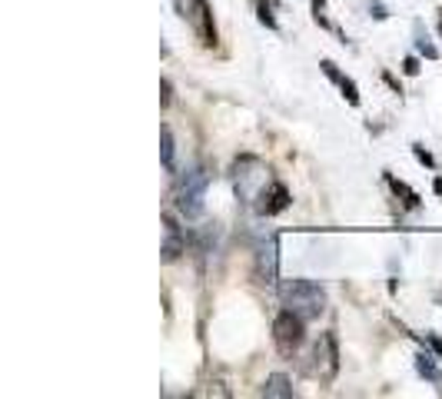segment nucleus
Instances as JSON below:
<instances>
[{
  "instance_id": "13",
  "label": "nucleus",
  "mask_w": 442,
  "mask_h": 399,
  "mask_svg": "<svg viewBox=\"0 0 442 399\" xmlns=\"http://www.w3.org/2000/svg\"><path fill=\"white\" fill-rule=\"evenodd\" d=\"M160 156H164V170L170 176L176 173V143H174V130L166 127H160Z\"/></svg>"
},
{
  "instance_id": "10",
  "label": "nucleus",
  "mask_w": 442,
  "mask_h": 399,
  "mask_svg": "<svg viewBox=\"0 0 442 399\" xmlns=\"http://www.w3.org/2000/svg\"><path fill=\"white\" fill-rule=\"evenodd\" d=\"M183 250H186V240L180 233V223H176L174 216H164V263L180 260Z\"/></svg>"
},
{
  "instance_id": "16",
  "label": "nucleus",
  "mask_w": 442,
  "mask_h": 399,
  "mask_svg": "<svg viewBox=\"0 0 442 399\" xmlns=\"http://www.w3.org/2000/svg\"><path fill=\"white\" fill-rule=\"evenodd\" d=\"M416 54L426 60H439V47L423 34V24H416Z\"/></svg>"
},
{
  "instance_id": "12",
  "label": "nucleus",
  "mask_w": 442,
  "mask_h": 399,
  "mask_svg": "<svg viewBox=\"0 0 442 399\" xmlns=\"http://www.w3.org/2000/svg\"><path fill=\"white\" fill-rule=\"evenodd\" d=\"M413 360H416V373H419L423 380H429L433 386H442V370L436 366V356H433V350H429V346H426L423 353H416Z\"/></svg>"
},
{
  "instance_id": "6",
  "label": "nucleus",
  "mask_w": 442,
  "mask_h": 399,
  "mask_svg": "<svg viewBox=\"0 0 442 399\" xmlns=\"http://www.w3.org/2000/svg\"><path fill=\"white\" fill-rule=\"evenodd\" d=\"M253 273H256V283L269 286V290L279 283V233H269L256 243V266H253Z\"/></svg>"
},
{
  "instance_id": "11",
  "label": "nucleus",
  "mask_w": 442,
  "mask_h": 399,
  "mask_svg": "<svg viewBox=\"0 0 442 399\" xmlns=\"http://www.w3.org/2000/svg\"><path fill=\"white\" fill-rule=\"evenodd\" d=\"M383 180H386V186H389V190H393V193L399 196V203H403L406 210H409V213H419V210H423V196L416 193L413 186L406 183V180H399V176L389 173V170L383 173Z\"/></svg>"
},
{
  "instance_id": "1",
  "label": "nucleus",
  "mask_w": 442,
  "mask_h": 399,
  "mask_svg": "<svg viewBox=\"0 0 442 399\" xmlns=\"http://www.w3.org/2000/svg\"><path fill=\"white\" fill-rule=\"evenodd\" d=\"M279 300H283L286 310H293L306 323L319 320L329 306L326 290H323L316 280H286L283 286H279Z\"/></svg>"
},
{
  "instance_id": "22",
  "label": "nucleus",
  "mask_w": 442,
  "mask_h": 399,
  "mask_svg": "<svg viewBox=\"0 0 442 399\" xmlns=\"http://www.w3.org/2000/svg\"><path fill=\"white\" fill-rule=\"evenodd\" d=\"M383 80H386V84H389V87L396 90V94H403V87H399V80H396L393 74H389V70H386V74H383Z\"/></svg>"
},
{
  "instance_id": "14",
  "label": "nucleus",
  "mask_w": 442,
  "mask_h": 399,
  "mask_svg": "<svg viewBox=\"0 0 442 399\" xmlns=\"http://www.w3.org/2000/svg\"><path fill=\"white\" fill-rule=\"evenodd\" d=\"M263 396H279V399H289L293 396V383L283 376V373H273V376H266V383H263Z\"/></svg>"
},
{
  "instance_id": "20",
  "label": "nucleus",
  "mask_w": 442,
  "mask_h": 399,
  "mask_svg": "<svg viewBox=\"0 0 442 399\" xmlns=\"http://www.w3.org/2000/svg\"><path fill=\"white\" fill-rule=\"evenodd\" d=\"M419 70H423V67H419V57H406L403 60V74H406V77H419Z\"/></svg>"
},
{
  "instance_id": "2",
  "label": "nucleus",
  "mask_w": 442,
  "mask_h": 399,
  "mask_svg": "<svg viewBox=\"0 0 442 399\" xmlns=\"http://www.w3.org/2000/svg\"><path fill=\"white\" fill-rule=\"evenodd\" d=\"M266 166H263L260 156L253 153H243L236 156V163H233V190H236V200L240 203H253L256 196H260V190L269 183L266 180Z\"/></svg>"
},
{
  "instance_id": "19",
  "label": "nucleus",
  "mask_w": 442,
  "mask_h": 399,
  "mask_svg": "<svg viewBox=\"0 0 442 399\" xmlns=\"http://www.w3.org/2000/svg\"><path fill=\"white\" fill-rule=\"evenodd\" d=\"M416 340L423 343V346H429V350H433L436 356L442 360V336H436V333H426V336H416Z\"/></svg>"
},
{
  "instance_id": "15",
  "label": "nucleus",
  "mask_w": 442,
  "mask_h": 399,
  "mask_svg": "<svg viewBox=\"0 0 442 399\" xmlns=\"http://www.w3.org/2000/svg\"><path fill=\"white\" fill-rule=\"evenodd\" d=\"M276 0H256V20H260L266 30H279V20H276Z\"/></svg>"
},
{
  "instance_id": "18",
  "label": "nucleus",
  "mask_w": 442,
  "mask_h": 399,
  "mask_svg": "<svg viewBox=\"0 0 442 399\" xmlns=\"http://www.w3.org/2000/svg\"><path fill=\"white\" fill-rule=\"evenodd\" d=\"M413 156H416V160H419V163L426 166V170H439V163H436V156L429 153V150H426L423 143H413Z\"/></svg>"
},
{
  "instance_id": "4",
  "label": "nucleus",
  "mask_w": 442,
  "mask_h": 399,
  "mask_svg": "<svg viewBox=\"0 0 442 399\" xmlns=\"http://www.w3.org/2000/svg\"><path fill=\"white\" fill-rule=\"evenodd\" d=\"M303 340H306V320L283 306V313L273 320V343H276L279 356H296Z\"/></svg>"
},
{
  "instance_id": "7",
  "label": "nucleus",
  "mask_w": 442,
  "mask_h": 399,
  "mask_svg": "<svg viewBox=\"0 0 442 399\" xmlns=\"http://www.w3.org/2000/svg\"><path fill=\"white\" fill-rule=\"evenodd\" d=\"M289 203H293V193H289V186L283 180H269L266 186L260 190L256 196V213L260 216H279L286 213Z\"/></svg>"
},
{
  "instance_id": "9",
  "label": "nucleus",
  "mask_w": 442,
  "mask_h": 399,
  "mask_svg": "<svg viewBox=\"0 0 442 399\" xmlns=\"http://www.w3.org/2000/svg\"><path fill=\"white\" fill-rule=\"evenodd\" d=\"M319 67H323V74H326V77L339 87V94H343V100H346L349 107H359V103H363V97H359V87H356V80L346 77V74H343V70H339L333 60H323Z\"/></svg>"
},
{
  "instance_id": "17",
  "label": "nucleus",
  "mask_w": 442,
  "mask_h": 399,
  "mask_svg": "<svg viewBox=\"0 0 442 399\" xmlns=\"http://www.w3.org/2000/svg\"><path fill=\"white\" fill-rule=\"evenodd\" d=\"M309 7H313V20H316L323 30H336L333 27V20H329L326 14V0H309Z\"/></svg>"
},
{
  "instance_id": "24",
  "label": "nucleus",
  "mask_w": 442,
  "mask_h": 399,
  "mask_svg": "<svg viewBox=\"0 0 442 399\" xmlns=\"http://www.w3.org/2000/svg\"><path fill=\"white\" fill-rule=\"evenodd\" d=\"M433 190H436V196L442 200V176L439 173H436V180H433Z\"/></svg>"
},
{
  "instance_id": "5",
  "label": "nucleus",
  "mask_w": 442,
  "mask_h": 399,
  "mask_svg": "<svg viewBox=\"0 0 442 399\" xmlns=\"http://www.w3.org/2000/svg\"><path fill=\"white\" fill-rule=\"evenodd\" d=\"M309 373L319 383H333L339 376V340L333 330L319 333L316 346H313V366H309Z\"/></svg>"
},
{
  "instance_id": "23",
  "label": "nucleus",
  "mask_w": 442,
  "mask_h": 399,
  "mask_svg": "<svg viewBox=\"0 0 442 399\" xmlns=\"http://www.w3.org/2000/svg\"><path fill=\"white\" fill-rule=\"evenodd\" d=\"M160 90H164V107H170V80H160Z\"/></svg>"
},
{
  "instance_id": "8",
  "label": "nucleus",
  "mask_w": 442,
  "mask_h": 399,
  "mask_svg": "<svg viewBox=\"0 0 442 399\" xmlns=\"http://www.w3.org/2000/svg\"><path fill=\"white\" fill-rule=\"evenodd\" d=\"M190 24L193 30H196V37H200V44L206 50H213L216 44H220V34H216V24H213V10L206 0H190Z\"/></svg>"
},
{
  "instance_id": "21",
  "label": "nucleus",
  "mask_w": 442,
  "mask_h": 399,
  "mask_svg": "<svg viewBox=\"0 0 442 399\" xmlns=\"http://www.w3.org/2000/svg\"><path fill=\"white\" fill-rule=\"evenodd\" d=\"M369 14H373L376 20H386L389 17V7H386L383 0H373V4H369Z\"/></svg>"
},
{
  "instance_id": "3",
  "label": "nucleus",
  "mask_w": 442,
  "mask_h": 399,
  "mask_svg": "<svg viewBox=\"0 0 442 399\" xmlns=\"http://www.w3.org/2000/svg\"><path fill=\"white\" fill-rule=\"evenodd\" d=\"M206 186H210V173L203 166H193L183 176L180 190H176V210L183 220H200L206 210Z\"/></svg>"
},
{
  "instance_id": "25",
  "label": "nucleus",
  "mask_w": 442,
  "mask_h": 399,
  "mask_svg": "<svg viewBox=\"0 0 442 399\" xmlns=\"http://www.w3.org/2000/svg\"><path fill=\"white\" fill-rule=\"evenodd\" d=\"M439 37H442V10H439Z\"/></svg>"
}]
</instances>
